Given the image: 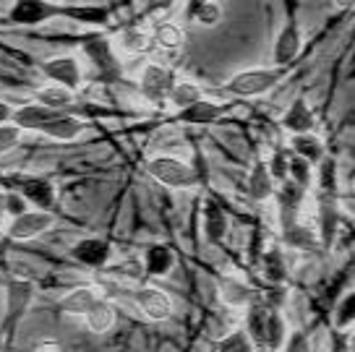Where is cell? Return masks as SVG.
<instances>
[{
	"mask_svg": "<svg viewBox=\"0 0 355 352\" xmlns=\"http://www.w3.org/2000/svg\"><path fill=\"white\" fill-rule=\"evenodd\" d=\"M282 78H285V68H245V71H238L235 76L227 78L220 87V91L227 97L241 99L264 97L277 87Z\"/></svg>",
	"mask_w": 355,
	"mask_h": 352,
	"instance_id": "1",
	"label": "cell"
},
{
	"mask_svg": "<svg viewBox=\"0 0 355 352\" xmlns=\"http://www.w3.org/2000/svg\"><path fill=\"white\" fill-rule=\"evenodd\" d=\"M34 297V285L29 279L13 276L11 282L6 285V313H3V324H0V340L11 347L19 321L24 319V313L29 310Z\"/></svg>",
	"mask_w": 355,
	"mask_h": 352,
	"instance_id": "2",
	"label": "cell"
},
{
	"mask_svg": "<svg viewBox=\"0 0 355 352\" xmlns=\"http://www.w3.org/2000/svg\"><path fill=\"white\" fill-rule=\"evenodd\" d=\"M146 173L155 177L157 183H162L165 188L173 191H191L199 186V173L191 165L173 159V157H155L146 162Z\"/></svg>",
	"mask_w": 355,
	"mask_h": 352,
	"instance_id": "3",
	"label": "cell"
},
{
	"mask_svg": "<svg viewBox=\"0 0 355 352\" xmlns=\"http://www.w3.org/2000/svg\"><path fill=\"white\" fill-rule=\"evenodd\" d=\"M173 87H175V76L162 63H149L139 76V91L149 105H165Z\"/></svg>",
	"mask_w": 355,
	"mask_h": 352,
	"instance_id": "4",
	"label": "cell"
},
{
	"mask_svg": "<svg viewBox=\"0 0 355 352\" xmlns=\"http://www.w3.org/2000/svg\"><path fill=\"white\" fill-rule=\"evenodd\" d=\"M53 227H55V214H53V211L26 209L24 214H19V217H13V220L8 222L6 235H8L11 240L26 243V240H34V238L44 235V232L53 230Z\"/></svg>",
	"mask_w": 355,
	"mask_h": 352,
	"instance_id": "5",
	"label": "cell"
},
{
	"mask_svg": "<svg viewBox=\"0 0 355 352\" xmlns=\"http://www.w3.org/2000/svg\"><path fill=\"white\" fill-rule=\"evenodd\" d=\"M42 73L50 84L55 87H63L68 91L76 94L81 84H84V71H81V63H78L73 55H55V58H47L42 60Z\"/></svg>",
	"mask_w": 355,
	"mask_h": 352,
	"instance_id": "6",
	"label": "cell"
},
{
	"mask_svg": "<svg viewBox=\"0 0 355 352\" xmlns=\"http://www.w3.org/2000/svg\"><path fill=\"white\" fill-rule=\"evenodd\" d=\"M71 256H73L81 266H89V269H105V266L110 264L112 248L105 238H81V240L71 248Z\"/></svg>",
	"mask_w": 355,
	"mask_h": 352,
	"instance_id": "7",
	"label": "cell"
},
{
	"mask_svg": "<svg viewBox=\"0 0 355 352\" xmlns=\"http://www.w3.org/2000/svg\"><path fill=\"white\" fill-rule=\"evenodd\" d=\"M136 306L149 321H165L173 316V300L167 292L157 290V287H139L136 290Z\"/></svg>",
	"mask_w": 355,
	"mask_h": 352,
	"instance_id": "8",
	"label": "cell"
},
{
	"mask_svg": "<svg viewBox=\"0 0 355 352\" xmlns=\"http://www.w3.org/2000/svg\"><path fill=\"white\" fill-rule=\"evenodd\" d=\"M60 13V6L44 3V0H19L11 6V21L21 26H37Z\"/></svg>",
	"mask_w": 355,
	"mask_h": 352,
	"instance_id": "9",
	"label": "cell"
},
{
	"mask_svg": "<svg viewBox=\"0 0 355 352\" xmlns=\"http://www.w3.org/2000/svg\"><path fill=\"white\" fill-rule=\"evenodd\" d=\"M44 139H53V141H76L81 133H87V123L73 115H63L58 112L53 121H47L40 128Z\"/></svg>",
	"mask_w": 355,
	"mask_h": 352,
	"instance_id": "10",
	"label": "cell"
},
{
	"mask_svg": "<svg viewBox=\"0 0 355 352\" xmlns=\"http://www.w3.org/2000/svg\"><path fill=\"white\" fill-rule=\"evenodd\" d=\"M316 125V115L311 110V105L303 97L293 99L285 115H282V128L290 131V136H303V133H311Z\"/></svg>",
	"mask_w": 355,
	"mask_h": 352,
	"instance_id": "11",
	"label": "cell"
},
{
	"mask_svg": "<svg viewBox=\"0 0 355 352\" xmlns=\"http://www.w3.org/2000/svg\"><path fill=\"white\" fill-rule=\"evenodd\" d=\"M102 300V295H100V290L97 287H89V285H84V287H76V290H71V292H66V295L60 297V310L63 313H68V316H87L89 310L94 308L97 303Z\"/></svg>",
	"mask_w": 355,
	"mask_h": 352,
	"instance_id": "12",
	"label": "cell"
},
{
	"mask_svg": "<svg viewBox=\"0 0 355 352\" xmlns=\"http://www.w3.org/2000/svg\"><path fill=\"white\" fill-rule=\"evenodd\" d=\"M204 220H201V230H204V238L209 245H220L222 238L227 235V214L222 209L214 198H207L204 201Z\"/></svg>",
	"mask_w": 355,
	"mask_h": 352,
	"instance_id": "13",
	"label": "cell"
},
{
	"mask_svg": "<svg viewBox=\"0 0 355 352\" xmlns=\"http://www.w3.org/2000/svg\"><path fill=\"white\" fill-rule=\"evenodd\" d=\"M300 44H303V37H300V29L290 21L282 32L277 34V42H275V66L285 68L290 66L300 53Z\"/></svg>",
	"mask_w": 355,
	"mask_h": 352,
	"instance_id": "14",
	"label": "cell"
},
{
	"mask_svg": "<svg viewBox=\"0 0 355 352\" xmlns=\"http://www.w3.org/2000/svg\"><path fill=\"white\" fill-rule=\"evenodd\" d=\"M152 44H155L152 32H146V29H136V26H131V29H121L118 37H115V47L121 50L123 55H128V58L146 55V53L152 50Z\"/></svg>",
	"mask_w": 355,
	"mask_h": 352,
	"instance_id": "15",
	"label": "cell"
},
{
	"mask_svg": "<svg viewBox=\"0 0 355 352\" xmlns=\"http://www.w3.org/2000/svg\"><path fill=\"white\" fill-rule=\"evenodd\" d=\"M220 297L233 308H248L256 303L254 287L245 285L243 279H235V276H222L220 279Z\"/></svg>",
	"mask_w": 355,
	"mask_h": 352,
	"instance_id": "16",
	"label": "cell"
},
{
	"mask_svg": "<svg viewBox=\"0 0 355 352\" xmlns=\"http://www.w3.org/2000/svg\"><path fill=\"white\" fill-rule=\"evenodd\" d=\"M24 201L34 204L40 211H50L55 206V186L44 177H32V180H24L21 186Z\"/></svg>",
	"mask_w": 355,
	"mask_h": 352,
	"instance_id": "17",
	"label": "cell"
},
{
	"mask_svg": "<svg viewBox=\"0 0 355 352\" xmlns=\"http://www.w3.org/2000/svg\"><path fill=\"white\" fill-rule=\"evenodd\" d=\"M222 110H225V107L217 105V102H211V99H201V102H196V105H191V107L178 112L175 121L189 123V125H209V123L220 121Z\"/></svg>",
	"mask_w": 355,
	"mask_h": 352,
	"instance_id": "18",
	"label": "cell"
},
{
	"mask_svg": "<svg viewBox=\"0 0 355 352\" xmlns=\"http://www.w3.org/2000/svg\"><path fill=\"white\" fill-rule=\"evenodd\" d=\"M55 115H58L55 110H47V107H42V105L32 102V105H24V107H19V110H13V123H16L21 131L40 133V128H42L44 123L53 121Z\"/></svg>",
	"mask_w": 355,
	"mask_h": 352,
	"instance_id": "19",
	"label": "cell"
},
{
	"mask_svg": "<svg viewBox=\"0 0 355 352\" xmlns=\"http://www.w3.org/2000/svg\"><path fill=\"white\" fill-rule=\"evenodd\" d=\"M115 321H118V310H115V306H112L110 300H105V297L84 316V324H87V329L92 331V334H107V331L115 326Z\"/></svg>",
	"mask_w": 355,
	"mask_h": 352,
	"instance_id": "20",
	"label": "cell"
},
{
	"mask_svg": "<svg viewBox=\"0 0 355 352\" xmlns=\"http://www.w3.org/2000/svg\"><path fill=\"white\" fill-rule=\"evenodd\" d=\"M173 266H175L173 251H170L167 245H162V243L152 245V248L144 254V274L146 276H165L173 272Z\"/></svg>",
	"mask_w": 355,
	"mask_h": 352,
	"instance_id": "21",
	"label": "cell"
},
{
	"mask_svg": "<svg viewBox=\"0 0 355 352\" xmlns=\"http://www.w3.org/2000/svg\"><path fill=\"white\" fill-rule=\"evenodd\" d=\"M288 321L282 319V313L275 308L266 310V324H264V344L269 347L272 352H277L285 347V342H288Z\"/></svg>",
	"mask_w": 355,
	"mask_h": 352,
	"instance_id": "22",
	"label": "cell"
},
{
	"mask_svg": "<svg viewBox=\"0 0 355 352\" xmlns=\"http://www.w3.org/2000/svg\"><path fill=\"white\" fill-rule=\"evenodd\" d=\"M152 39H155L157 47H162V50H170V53H175L180 50L183 44H186V32H183V26H178L175 21H157L155 29H152Z\"/></svg>",
	"mask_w": 355,
	"mask_h": 352,
	"instance_id": "23",
	"label": "cell"
},
{
	"mask_svg": "<svg viewBox=\"0 0 355 352\" xmlns=\"http://www.w3.org/2000/svg\"><path fill=\"white\" fill-rule=\"evenodd\" d=\"M290 149H293V155L300 157V159H306L309 165L313 162H324L327 157H324V143L319 136H313V133H303V136H290Z\"/></svg>",
	"mask_w": 355,
	"mask_h": 352,
	"instance_id": "24",
	"label": "cell"
},
{
	"mask_svg": "<svg viewBox=\"0 0 355 352\" xmlns=\"http://www.w3.org/2000/svg\"><path fill=\"white\" fill-rule=\"evenodd\" d=\"M248 196L254 201H266L275 196V177L264 162H256L251 175H248Z\"/></svg>",
	"mask_w": 355,
	"mask_h": 352,
	"instance_id": "25",
	"label": "cell"
},
{
	"mask_svg": "<svg viewBox=\"0 0 355 352\" xmlns=\"http://www.w3.org/2000/svg\"><path fill=\"white\" fill-rule=\"evenodd\" d=\"M34 102L47 107V110L60 112V110H66V107H71L73 91H68V89H63V87H55V84H44V87H40L34 91Z\"/></svg>",
	"mask_w": 355,
	"mask_h": 352,
	"instance_id": "26",
	"label": "cell"
},
{
	"mask_svg": "<svg viewBox=\"0 0 355 352\" xmlns=\"http://www.w3.org/2000/svg\"><path fill=\"white\" fill-rule=\"evenodd\" d=\"M201 99H204V91H201L199 84H193V81H175V87L170 91V99H167V102L180 112V110H186V107H191V105L201 102Z\"/></svg>",
	"mask_w": 355,
	"mask_h": 352,
	"instance_id": "27",
	"label": "cell"
},
{
	"mask_svg": "<svg viewBox=\"0 0 355 352\" xmlns=\"http://www.w3.org/2000/svg\"><path fill=\"white\" fill-rule=\"evenodd\" d=\"M189 13L193 21L204 24V26H214L222 19V6L214 0H193V3H189Z\"/></svg>",
	"mask_w": 355,
	"mask_h": 352,
	"instance_id": "28",
	"label": "cell"
},
{
	"mask_svg": "<svg viewBox=\"0 0 355 352\" xmlns=\"http://www.w3.org/2000/svg\"><path fill=\"white\" fill-rule=\"evenodd\" d=\"M256 344L245 329H233L217 342V352H254Z\"/></svg>",
	"mask_w": 355,
	"mask_h": 352,
	"instance_id": "29",
	"label": "cell"
},
{
	"mask_svg": "<svg viewBox=\"0 0 355 352\" xmlns=\"http://www.w3.org/2000/svg\"><path fill=\"white\" fill-rule=\"evenodd\" d=\"M288 180L290 183H295L298 188H303V191H309L311 183H313V167H311L306 159H300V157H290Z\"/></svg>",
	"mask_w": 355,
	"mask_h": 352,
	"instance_id": "30",
	"label": "cell"
},
{
	"mask_svg": "<svg viewBox=\"0 0 355 352\" xmlns=\"http://www.w3.org/2000/svg\"><path fill=\"white\" fill-rule=\"evenodd\" d=\"M353 324H355V290L347 292V295L337 303V308H334V326H337V329H347V326H353Z\"/></svg>",
	"mask_w": 355,
	"mask_h": 352,
	"instance_id": "31",
	"label": "cell"
},
{
	"mask_svg": "<svg viewBox=\"0 0 355 352\" xmlns=\"http://www.w3.org/2000/svg\"><path fill=\"white\" fill-rule=\"evenodd\" d=\"M261 266H264L266 279H272V282L285 279V264H282V254H279L277 248H272L266 256H261Z\"/></svg>",
	"mask_w": 355,
	"mask_h": 352,
	"instance_id": "32",
	"label": "cell"
},
{
	"mask_svg": "<svg viewBox=\"0 0 355 352\" xmlns=\"http://www.w3.org/2000/svg\"><path fill=\"white\" fill-rule=\"evenodd\" d=\"M21 136H24V131L16 125V123L0 125V155H6V152L16 149V146L21 143Z\"/></svg>",
	"mask_w": 355,
	"mask_h": 352,
	"instance_id": "33",
	"label": "cell"
},
{
	"mask_svg": "<svg viewBox=\"0 0 355 352\" xmlns=\"http://www.w3.org/2000/svg\"><path fill=\"white\" fill-rule=\"evenodd\" d=\"M282 352H311L309 334H306V331H300V329H293L288 334V342H285Z\"/></svg>",
	"mask_w": 355,
	"mask_h": 352,
	"instance_id": "34",
	"label": "cell"
},
{
	"mask_svg": "<svg viewBox=\"0 0 355 352\" xmlns=\"http://www.w3.org/2000/svg\"><path fill=\"white\" fill-rule=\"evenodd\" d=\"M288 157L282 155V152H275V157H272V162H269V173H272V177H275V183H279V186H282V183H285V180H288Z\"/></svg>",
	"mask_w": 355,
	"mask_h": 352,
	"instance_id": "35",
	"label": "cell"
},
{
	"mask_svg": "<svg viewBox=\"0 0 355 352\" xmlns=\"http://www.w3.org/2000/svg\"><path fill=\"white\" fill-rule=\"evenodd\" d=\"M112 272L118 276H123V279H141V276H144V264H139L136 258H128V261H123V264L115 266Z\"/></svg>",
	"mask_w": 355,
	"mask_h": 352,
	"instance_id": "36",
	"label": "cell"
},
{
	"mask_svg": "<svg viewBox=\"0 0 355 352\" xmlns=\"http://www.w3.org/2000/svg\"><path fill=\"white\" fill-rule=\"evenodd\" d=\"M34 352H63V347L58 340H40L34 344Z\"/></svg>",
	"mask_w": 355,
	"mask_h": 352,
	"instance_id": "37",
	"label": "cell"
},
{
	"mask_svg": "<svg viewBox=\"0 0 355 352\" xmlns=\"http://www.w3.org/2000/svg\"><path fill=\"white\" fill-rule=\"evenodd\" d=\"M6 123H13V110H11V105H6V102L0 99V125H6Z\"/></svg>",
	"mask_w": 355,
	"mask_h": 352,
	"instance_id": "38",
	"label": "cell"
},
{
	"mask_svg": "<svg viewBox=\"0 0 355 352\" xmlns=\"http://www.w3.org/2000/svg\"><path fill=\"white\" fill-rule=\"evenodd\" d=\"M8 211H6V193H0V230H6L8 227Z\"/></svg>",
	"mask_w": 355,
	"mask_h": 352,
	"instance_id": "39",
	"label": "cell"
},
{
	"mask_svg": "<svg viewBox=\"0 0 355 352\" xmlns=\"http://www.w3.org/2000/svg\"><path fill=\"white\" fill-rule=\"evenodd\" d=\"M334 352H355V337H353V340H345L343 344H337V347H334Z\"/></svg>",
	"mask_w": 355,
	"mask_h": 352,
	"instance_id": "40",
	"label": "cell"
},
{
	"mask_svg": "<svg viewBox=\"0 0 355 352\" xmlns=\"http://www.w3.org/2000/svg\"><path fill=\"white\" fill-rule=\"evenodd\" d=\"M350 188H353V191H355V175L350 177Z\"/></svg>",
	"mask_w": 355,
	"mask_h": 352,
	"instance_id": "41",
	"label": "cell"
}]
</instances>
